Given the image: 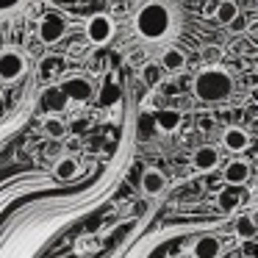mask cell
I'll list each match as a JSON object with an SVG mask.
<instances>
[{
  "label": "cell",
  "mask_w": 258,
  "mask_h": 258,
  "mask_svg": "<svg viewBox=\"0 0 258 258\" xmlns=\"http://www.w3.org/2000/svg\"><path fill=\"white\" fill-rule=\"evenodd\" d=\"M134 31L147 45H161L178 34V12L169 0H142L134 14Z\"/></svg>",
  "instance_id": "6da1fadb"
},
{
  "label": "cell",
  "mask_w": 258,
  "mask_h": 258,
  "mask_svg": "<svg viewBox=\"0 0 258 258\" xmlns=\"http://www.w3.org/2000/svg\"><path fill=\"white\" fill-rule=\"evenodd\" d=\"M191 92L200 103H228L236 92V81L219 64H208L191 81Z\"/></svg>",
  "instance_id": "7a4b0ae2"
},
{
  "label": "cell",
  "mask_w": 258,
  "mask_h": 258,
  "mask_svg": "<svg viewBox=\"0 0 258 258\" xmlns=\"http://www.w3.org/2000/svg\"><path fill=\"white\" fill-rule=\"evenodd\" d=\"M28 73V61H25V56L20 50H0V81L3 84H14V81H20L23 75Z\"/></svg>",
  "instance_id": "3957f363"
},
{
  "label": "cell",
  "mask_w": 258,
  "mask_h": 258,
  "mask_svg": "<svg viewBox=\"0 0 258 258\" xmlns=\"http://www.w3.org/2000/svg\"><path fill=\"white\" fill-rule=\"evenodd\" d=\"M114 36V20L108 17V14H92L89 20H86V39L92 42V45H108Z\"/></svg>",
  "instance_id": "277c9868"
},
{
  "label": "cell",
  "mask_w": 258,
  "mask_h": 258,
  "mask_svg": "<svg viewBox=\"0 0 258 258\" xmlns=\"http://www.w3.org/2000/svg\"><path fill=\"white\" fill-rule=\"evenodd\" d=\"M189 252H191V258H219V252H222V239L214 236V233H203L191 241Z\"/></svg>",
  "instance_id": "5b68a950"
},
{
  "label": "cell",
  "mask_w": 258,
  "mask_h": 258,
  "mask_svg": "<svg viewBox=\"0 0 258 258\" xmlns=\"http://www.w3.org/2000/svg\"><path fill=\"white\" fill-rule=\"evenodd\" d=\"M58 86H61V92L67 95V100L84 103V100L92 97V84L84 78V75H70V78H64Z\"/></svg>",
  "instance_id": "8992f818"
},
{
  "label": "cell",
  "mask_w": 258,
  "mask_h": 258,
  "mask_svg": "<svg viewBox=\"0 0 258 258\" xmlns=\"http://www.w3.org/2000/svg\"><path fill=\"white\" fill-rule=\"evenodd\" d=\"M219 164H222V156H219V150L214 145H203L191 153V167H195L197 172H211Z\"/></svg>",
  "instance_id": "52a82bcc"
},
{
  "label": "cell",
  "mask_w": 258,
  "mask_h": 258,
  "mask_svg": "<svg viewBox=\"0 0 258 258\" xmlns=\"http://www.w3.org/2000/svg\"><path fill=\"white\" fill-rule=\"evenodd\" d=\"M64 31H67V23H64L58 14H47L39 23V39L45 42V45H56L64 36Z\"/></svg>",
  "instance_id": "ba28073f"
},
{
  "label": "cell",
  "mask_w": 258,
  "mask_h": 258,
  "mask_svg": "<svg viewBox=\"0 0 258 258\" xmlns=\"http://www.w3.org/2000/svg\"><path fill=\"white\" fill-rule=\"evenodd\" d=\"M250 175H252L250 161H244V158H233V161L225 164V169H222V178H225V183H228V186L247 183V180H250Z\"/></svg>",
  "instance_id": "9c48e42d"
},
{
  "label": "cell",
  "mask_w": 258,
  "mask_h": 258,
  "mask_svg": "<svg viewBox=\"0 0 258 258\" xmlns=\"http://www.w3.org/2000/svg\"><path fill=\"white\" fill-rule=\"evenodd\" d=\"M222 147L228 153H233V156H239V153H244L250 147V134L244 128H225L222 131Z\"/></svg>",
  "instance_id": "30bf717a"
},
{
  "label": "cell",
  "mask_w": 258,
  "mask_h": 258,
  "mask_svg": "<svg viewBox=\"0 0 258 258\" xmlns=\"http://www.w3.org/2000/svg\"><path fill=\"white\" fill-rule=\"evenodd\" d=\"M164 189H167V175L156 167H147L145 172H142V191H145L147 197H156V195H161Z\"/></svg>",
  "instance_id": "8fae6325"
},
{
  "label": "cell",
  "mask_w": 258,
  "mask_h": 258,
  "mask_svg": "<svg viewBox=\"0 0 258 258\" xmlns=\"http://www.w3.org/2000/svg\"><path fill=\"white\" fill-rule=\"evenodd\" d=\"M156 128L161 131V134H175V131L180 128V111L178 108H161V111H156Z\"/></svg>",
  "instance_id": "7c38bea8"
},
{
  "label": "cell",
  "mask_w": 258,
  "mask_h": 258,
  "mask_svg": "<svg viewBox=\"0 0 258 258\" xmlns=\"http://www.w3.org/2000/svg\"><path fill=\"white\" fill-rule=\"evenodd\" d=\"M67 95L61 92V86H47L45 92H42V106L47 108V111H53V114H58V111H64L67 108Z\"/></svg>",
  "instance_id": "4fadbf2b"
},
{
  "label": "cell",
  "mask_w": 258,
  "mask_h": 258,
  "mask_svg": "<svg viewBox=\"0 0 258 258\" xmlns=\"http://www.w3.org/2000/svg\"><path fill=\"white\" fill-rule=\"evenodd\" d=\"M214 17L222 25H233L239 20V3L236 0H219L217 9H214Z\"/></svg>",
  "instance_id": "5bb4252c"
},
{
  "label": "cell",
  "mask_w": 258,
  "mask_h": 258,
  "mask_svg": "<svg viewBox=\"0 0 258 258\" xmlns=\"http://www.w3.org/2000/svg\"><path fill=\"white\" fill-rule=\"evenodd\" d=\"M158 64L164 67V73H180V70L186 67V56L178 47H167V50L161 53V61Z\"/></svg>",
  "instance_id": "9a60e30c"
},
{
  "label": "cell",
  "mask_w": 258,
  "mask_h": 258,
  "mask_svg": "<svg viewBox=\"0 0 258 258\" xmlns=\"http://www.w3.org/2000/svg\"><path fill=\"white\" fill-rule=\"evenodd\" d=\"M78 172H81V164L75 161L73 156H64V158H58V164H56V175H58L61 180H73Z\"/></svg>",
  "instance_id": "2e32d148"
},
{
  "label": "cell",
  "mask_w": 258,
  "mask_h": 258,
  "mask_svg": "<svg viewBox=\"0 0 258 258\" xmlns=\"http://www.w3.org/2000/svg\"><path fill=\"white\" fill-rule=\"evenodd\" d=\"M233 230H236L239 239H252V236H255V217H252V214H241V217H236Z\"/></svg>",
  "instance_id": "e0dca14e"
},
{
  "label": "cell",
  "mask_w": 258,
  "mask_h": 258,
  "mask_svg": "<svg viewBox=\"0 0 258 258\" xmlns=\"http://www.w3.org/2000/svg\"><path fill=\"white\" fill-rule=\"evenodd\" d=\"M142 81H145V86H158L164 81V67L161 64H156V61H150V64H145L142 67Z\"/></svg>",
  "instance_id": "ac0fdd59"
},
{
  "label": "cell",
  "mask_w": 258,
  "mask_h": 258,
  "mask_svg": "<svg viewBox=\"0 0 258 258\" xmlns=\"http://www.w3.org/2000/svg\"><path fill=\"white\" fill-rule=\"evenodd\" d=\"M217 203H219V208H222V211H233V208H236V203H239V195H236V186H225V189L219 191Z\"/></svg>",
  "instance_id": "d6986e66"
},
{
  "label": "cell",
  "mask_w": 258,
  "mask_h": 258,
  "mask_svg": "<svg viewBox=\"0 0 258 258\" xmlns=\"http://www.w3.org/2000/svg\"><path fill=\"white\" fill-rule=\"evenodd\" d=\"M45 134L53 136V139H61V136L67 134V125H64V119L47 117V119H45Z\"/></svg>",
  "instance_id": "ffe728a7"
},
{
  "label": "cell",
  "mask_w": 258,
  "mask_h": 258,
  "mask_svg": "<svg viewBox=\"0 0 258 258\" xmlns=\"http://www.w3.org/2000/svg\"><path fill=\"white\" fill-rule=\"evenodd\" d=\"M58 70H61V58H47V61H42V75L58 73Z\"/></svg>",
  "instance_id": "44dd1931"
},
{
  "label": "cell",
  "mask_w": 258,
  "mask_h": 258,
  "mask_svg": "<svg viewBox=\"0 0 258 258\" xmlns=\"http://www.w3.org/2000/svg\"><path fill=\"white\" fill-rule=\"evenodd\" d=\"M23 0H0V14H9V12H14V9L20 6Z\"/></svg>",
  "instance_id": "7402d4cb"
},
{
  "label": "cell",
  "mask_w": 258,
  "mask_h": 258,
  "mask_svg": "<svg viewBox=\"0 0 258 258\" xmlns=\"http://www.w3.org/2000/svg\"><path fill=\"white\" fill-rule=\"evenodd\" d=\"M255 183H258V178H255Z\"/></svg>",
  "instance_id": "603a6c76"
}]
</instances>
